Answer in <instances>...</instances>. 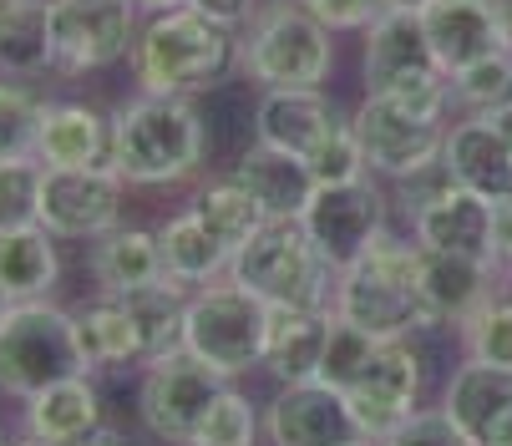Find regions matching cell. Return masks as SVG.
<instances>
[{
    "mask_svg": "<svg viewBox=\"0 0 512 446\" xmlns=\"http://www.w3.org/2000/svg\"><path fill=\"white\" fill-rule=\"evenodd\" d=\"M183 6L208 16V21H218V26H229V31H239V26L254 21V11L264 6V0H183Z\"/></svg>",
    "mask_w": 512,
    "mask_h": 446,
    "instance_id": "obj_42",
    "label": "cell"
},
{
    "mask_svg": "<svg viewBox=\"0 0 512 446\" xmlns=\"http://www.w3.org/2000/svg\"><path fill=\"white\" fill-rule=\"evenodd\" d=\"M208 158V122L193 97L137 92L112 112V168L127 188L188 183Z\"/></svg>",
    "mask_w": 512,
    "mask_h": 446,
    "instance_id": "obj_3",
    "label": "cell"
},
{
    "mask_svg": "<svg viewBox=\"0 0 512 446\" xmlns=\"http://www.w3.org/2000/svg\"><path fill=\"white\" fill-rule=\"evenodd\" d=\"M421 386H426V355H421L416 335L376 340L371 360H365V370H360V381L345 391L360 436L386 441L396 426H406L421 411Z\"/></svg>",
    "mask_w": 512,
    "mask_h": 446,
    "instance_id": "obj_10",
    "label": "cell"
},
{
    "mask_svg": "<svg viewBox=\"0 0 512 446\" xmlns=\"http://www.w3.org/2000/svg\"><path fill=\"white\" fill-rule=\"evenodd\" d=\"M16 446H46V441H31V436H26V441H16Z\"/></svg>",
    "mask_w": 512,
    "mask_h": 446,
    "instance_id": "obj_53",
    "label": "cell"
},
{
    "mask_svg": "<svg viewBox=\"0 0 512 446\" xmlns=\"http://www.w3.org/2000/svg\"><path fill=\"white\" fill-rule=\"evenodd\" d=\"M360 36H365V46H360V82H365V92H381L386 82L406 77V71L436 66L416 11H391L386 6Z\"/></svg>",
    "mask_w": 512,
    "mask_h": 446,
    "instance_id": "obj_24",
    "label": "cell"
},
{
    "mask_svg": "<svg viewBox=\"0 0 512 446\" xmlns=\"http://www.w3.org/2000/svg\"><path fill=\"white\" fill-rule=\"evenodd\" d=\"M386 6H391V11H421L426 0H386Z\"/></svg>",
    "mask_w": 512,
    "mask_h": 446,
    "instance_id": "obj_49",
    "label": "cell"
},
{
    "mask_svg": "<svg viewBox=\"0 0 512 446\" xmlns=\"http://www.w3.org/2000/svg\"><path fill=\"white\" fill-rule=\"evenodd\" d=\"M512 406V370H497V365H482V360H467L452 370V381L442 391V411L482 446L487 426Z\"/></svg>",
    "mask_w": 512,
    "mask_h": 446,
    "instance_id": "obj_27",
    "label": "cell"
},
{
    "mask_svg": "<svg viewBox=\"0 0 512 446\" xmlns=\"http://www.w3.org/2000/svg\"><path fill=\"white\" fill-rule=\"evenodd\" d=\"M26 406V436L31 441H46V446H82L87 436H97L107 421H102V396L92 386V376H66L36 396L21 401Z\"/></svg>",
    "mask_w": 512,
    "mask_h": 446,
    "instance_id": "obj_20",
    "label": "cell"
},
{
    "mask_svg": "<svg viewBox=\"0 0 512 446\" xmlns=\"http://www.w3.org/2000/svg\"><path fill=\"white\" fill-rule=\"evenodd\" d=\"M66 376H92L77 345L71 310L51 300L6 305V315H0V391L26 401Z\"/></svg>",
    "mask_w": 512,
    "mask_h": 446,
    "instance_id": "obj_6",
    "label": "cell"
},
{
    "mask_svg": "<svg viewBox=\"0 0 512 446\" xmlns=\"http://www.w3.org/2000/svg\"><path fill=\"white\" fill-rule=\"evenodd\" d=\"M492 259H497V269L512 264V198L492 203Z\"/></svg>",
    "mask_w": 512,
    "mask_h": 446,
    "instance_id": "obj_43",
    "label": "cell"
},
{
    "mask_svg": "<svg viewBox=\"0 0 512 446\" xmlns=\"http://www.w3.org/2000/svg\"><path fill=\"white\" fill-rule=\"evenodd\" d=\"M264 340H269V305L249 294L234 279H213L188 294V325H183V350L213 365L218 376H244L264 365Z\"/></svg>",
    "mask_w": 512,
    "mask_h": 446,
    "instance_id": "obj_7",
    "label": "cell"
},
{
    "mask_svg": "<svg viewBox=\"0 0 512 446\" xmlns=\"http://www.w3.org/2000/svg\"><path fill=\"white\" fill-rule=\"evenodd\" d=\"M41 163L36 158H0V234L31 229L41 213Z\"/></svg>",
    "mask_w": 512,
    "mask_h": 446,
    "instance_id": "obj_37",
    "label": "cell"
},
{
    "mask_svg": "<svg viewBox=\"0 0 512 446\" xmlns=\"http://www.w3.org/2000/svg\"><path fill=\"white\" fill-rule=\"evenodd\" d=\"M41 107L21 77H0V158H36V132H41Z\"/></svg>",
    "mask_w": 512,
    "mask_h": 446,
    "instance_id": "obj_35",
    "label": "cell"
},
{
    "mask_svg": "<svg viewBox=\"0 0 512 446\" xmlns=\"http://www.w3.org/2000/svg\"><path fill=\"white\" fill-rule=\"evenodd\" d=\"M507 102H512V97H507Z\"/></svg>",
    "mask_w": 512,
    "mask_h": 446,
    "instance_id": "obj_56",
    "label": "cell"
},
{
    "mask_svg": "<svg viewBox=\"0 0 512 446\" xmlns=\"http://www.w3.org/2000/svg\"><path fill=\"white\" fill-rule=\"evenodd\" d=\"M416 16H421V31H426L436 66H442L447 77L472 66V61H482V56H492V51H502L492 0H426Z\"/></svg>",
    "mask_w": 512,
    "mask_h": 446,
    "instance_id": "obj_18",
    "label": "cell"
},
{
    "mask_svg": "<svg viewBox=\"0 0 512 446\" xmlns=\"http://www.w3.org/2000/svg\"><path fill=\"white\" fill-rule=\"evenodd\" d=\"M188 208L203 218V229L224 244L229 254H239L259 229H264V208H259V198L229 173V178H213V183H203L193 198H188Z\"/></svg>",
    "mask_w": 512,
    "mask_h": 446,
    "instance_id": "obj_32",
    "label": "cell"
},
{
    "mask_svg": "<svg viewBox=\"0 0 512 446\" xmlns=\"http://www.w3.org/2000/svg\"><path fill=\"white\" fill-rule=\"evenodd\" d=\"M512 97V51H492L462 71H452V102L462 112H492Z\"/></svg>",
    "mask_w": 512,
    "mask_h": 446,
    "instance_id": "obj_36",
    "label": "cell"
},
{
    "mask_svg": "<svg viewBox=\"0 0 512 446\" xmlns=\"http://www.w3.org/2000/svg\"><path fill=\"white\" fill-rule=\"evenodd\" d=\"M335 310H284L269 305V340H264V370L279 386L320 381V360L330 340Z\"/></svg>",
    "mask_w": 512,
    "mask_h": 446,
    "instance_id": "obj_21",
    "label": "cell"
},
{
    "mask_svg": "<svg viewBox=\"0 0 512 446\" xmlns=\"http://www.w3.org/2000/svg\"><path fill=\"white\" fill-rule=\"evenodd\" d=\"M355 411L345 391L325 381H295L279 386L274 401L264 406V441L269 446H345L355 441Z\"/></svg>",
    "mask_w": 512,
    "mask_h": 446,
    "instance_id": "obj_14",
    "label": "cell"
},
{
    "mask_svg": "<svg viewBox=\"0 0 512 446\" xmlns=\"http://www.w3.org/2000/svg\"><path fill=\"white\" fill-rule=\"evenodd\" d=\"M122 198H127V183L117 168H46L36 223L51 239L92 244L122 223Z\"/></svg>",
    "mask_w": 512,
    "mask_h": 446,
    "instance_id": "obj_13",
    "label": "cell"
},
{
    "mask_svg": "<svg viewBox=\"0 0 512 446\" xmlns=\"http://www.w3.org/2000/svg\"><path fill=\"white\" fill-rule=\"evenodd\" d=\"M497 279H502V269L492 259L421 249V294H426V305L436 310L442 325H462L482 300H492Z\"/></svg>",
    "mask_w": 512,
    "mask_h": 446,
    "instance_id": "obj_23",
    "label": "cell"
},
{
    "mask_svg": "<svg viewBox=\"0 0 512 446\" xmlns=\"http://www.w3.org/2000/svg\"><path fill=\"white\" fill-rule=\"evenodd\" d=\"M300 6L330 31V36H345V31H365L381 11L386 0H300Z\"/></svg>",
    "mask_w": 512,
    "mask_h": 446,
    "instance_id": "obj_41",
    "label": "cell"
},
{
    "mask_svg": "<svg viewBox=\"0 0 512 446\" xmlns=\"http://www.w3.org/2000/svg\"><path fill=\"white\" fill-rule=\"evenodd\" d=\"M234 178L259 198L264 218H300L305 203H310V193H315V178H310L305 158L279 153V147H269V142H259V137L239 153Z\"/></svg>",
    "mask_w": 512,
    "mask_h": 446,
    "instance_id": "obj_25",
    "label": "cell"
},
{
    "mask_svg": "<svg viewBox=\"0 0 512 446\" xmlns=\"http://www.w3.org/2000/svg\"><path fill=\"white\" fill-rule=\"evenodd\" d=\"M158 244H163L168 279H178V284H188V289H203V284H213V279H229L234 254L203 229V218H198L193 208H183V213H173V218L163 223Z\"/></svg>",
    "mask_w": 512,
    "mask_h": 446,
    "instance_id": "obj_29",
    "label": "cell"
},
{
    "mask_svg": "<svg viewBox=\"0 0 512 446\" xmlns=\"http://www.w3.org/2000/svg\"><path fill=\"white\" fill-rule=\"evenodd\" d=\"M239 66L259 92L325 87L335 71V36L300 0H269L239 36Z\"/></svg>",
    "mask_w": 512,
    "mask_h": 446,
    "instance_id": "obj_4",
    "label": "cell"
},
{
    "mask_svg": "<svg viewBox=\"0 0 512 446\" xmlns=\"http://www.w3.org/2000/svg\"><path fill=\"white\" fill-rule=\"evenodd\" d=\"M41 168H112V117L87 102H46L36 132Z\"/></svg>",
    "mask_w": 512,
    "mask_h": 446,
    "instance_id": "obj_19",
    "label": "cell"
},
{
    "mask_svg": "<svg viewBox=\"0 0 512 446\" xmlns=\"http://www.w3.org/2000/svg\"><path fill=\"white\" fill-rule=\"evenodd\" d=\"M442 163L462 188L482 193L487 203L512 198V142L482 112H462L457 122H447Z\"/></svg>",
    "mask_w": 512,
    "mask_h": 446,
    "instance_id": "obj_17",
    "label": "cell"
},
{
    "mask_svg": "<svg viewBox=\"0 0 512 446\" xmlns=\"http://www.w3.org/2000/svg\"><path fill=\"white\" fill-rule=\"evenodd\" d=\"M6 305H11V300H6V289H0V315H6Z\"/></svg>",
    "mask_w": 512,
    "mask_h": 446,
    "instance_id": "obj_52",
    "label": "cell"
},
{
    "mask_svg": "<svg viewBox=\"0 0 512 446\" xmlns=\"http://www.w3.org/2000/svg\"><path fill=\"white\" fill-rule=\"evenodd\" d=\"M502 284H507V289H512V264H507V269H502Z\"/></svg>",
    "mask_w": 512,
    "mask_h": 446,
    "instance_id": "obj_51",
    "label": "cell"
},
{
    "mask_svg": "<svg viewBox=\"0 0 512 446\" xmlns=\"http://www.w3.org/2000/svg\"><path fill=\"white\" fill-rule=\"evenodd\" d=\"M229 386V376H218L213 365H203L198 355L178 350L163 355L153 365H142V386H137V416L158 441L168 446H188L198 421L208 416V406L218 401V391Z\"/></svg>",
    "mask_w": 512,
    "mask_h": 446,
    "instance_id": "obj_9",
    "label": "cell"
},
{
    "mask_svg": "<svg viewBox=\"0 0 512 446\" xmlns=\"http://www.w3.org/2000/svg\"><path fill=\"white\" fill-rule=\"evenodd\" d=\"M411 239L421 249H442V254H472V259H492V203L472 188H462L457 178L416 203L411 213ZM497 264V259H492Z\"/></svg>",
    "mask_w": 512,
    "mask_h": 446,
    "instance_id": "obj_16",
    "label": "cell"
},
{
    "mask_svg": "<svg viewBox=\"0 0 512 446\" xmlns=\"http://www.w3.org/2000/svg\"><path fill=\"white\" fill-rule=\"evenodd\" d=\"M482 117H487V122H492V127H497V132L512 142V102H502V107H492V112H482Z\"/></svg>",
    "mask_w": 512,
    "mask_h": 446,
    "instance_id": "obj_46",
    "label": "cell"
},
{
    "mask_svg": "<svg viewBox=\"0 0 512 446\" xmlns=\"http://www.w3.org/2000/svg\"><path fill=\"white\" fill-rule=\"evenodd\" d=\"M457 335H462V355L467 360L512 370V294H492V300H482L457 325Z\"/></svg>",
    "mask_w": 512,
    "mask_h": 446,
    "instance_id": "obj_33",
    "label": "cell"
},
{
    "mask_svg": "<svg viewBox=\"0 0 512 446\" xmlns=\"http://www.w3.org/2000/svg\"><path fill=\"white\" fill-rule=\"evenodd\" d=\"M305 234L315 239V249L325 254V264L340 274L345 264H355L386 229V193L376 178H355V183H315L305 213Z\"/></svg>",
    "mask_w": 512,
    "mask_h": 446,
    "instance_id": "obj_11",
    "label": "cell"
},
{
    "mask_svg": "<svg viewBox=\"0 0 512 446\" xmlns=\"http://www.w3.org/2000/svg\"><path fill=\"white\" fill-rule=\"evenodd\" d=\"M137 16L132 0H51V71L87 77L127 61Z\"/></svg>",
    "mask_w": 512,
    "mask_h": 446,
    "instance_id": "obj_8",
    "label": "cell"
},
{
    "mask_svg": "<svg viewBox=\"0 0 512 446\" xmlns=\"http://www.w3.org/2000/svg\"><path fill=\"white\" fill-rule=\"evenodd\" d=\"M188 294H193V289L178 284V279H163V284H148V289L122 294L127 310H132V320H137V335H142V365H153V360L183 350Z\"/></svg>",
    "mask_w": 512,
    "mask_h": 446,
    "instance_id": "obj_31",
    "label": "cell"
},
{
    "mask_svg": "<svg viewBox=\"0 0 512 446\" xmlns=\"http://www.w3.org/2000/svg\"><path fill=\"white\" fill-rule=\"evenodd\" d=\"M82 446H132V441H127L117 426H102V431H97V436H87Z\"/></svg>",
    "mask_w": 512,
    "mask_h": 446,
    "instance_id": "obj_47",
    "label": "cell"
},
{
    "mask_svg": "<svg viewBox=\"0 0 512 446\" xmlns=\"http://www.w3.org/2000/svg\"><path fill=\"white\" fill-rule=\"evenodd\" d=\"M371 350H376V335H365V330H355L335 315L330 340H325V360H320V381L335 386V391H350L360 381L365 360H371Z\"/></svg>",
    "mask_w": 512,
    "mask_h": 446,
    "instance_id": "obj_38",
    "label": "cell"
},
{
    "mask_svg": "<svg viewBox=\"0 0 512 446\" xmlns=\"http://www.w3.org/2000/svg\"><path fill=\"white\" fill-rule=\"evenodd\" d=\"M350 127L365 147L371 178H386V183H401V178L421 173L426 163H436L442 158V142H447V122H426L381 92L360 97V107L350 112Z\"/></svg>",
    "mask_w": 512,
    "mask_h": 446,
    "instance_id": "obj_12",
    "label": "cell"
},
{
    "mask_svg": "<svg viewBox=\"0 0 512 446\" xmlns=\"http://www.w3.org/2000/svg\"><path fill=\"white\" fill-rule=\"evenodd\" d=\"M330 310L376 335V340H401V335H426L436 330V310L421 294V244L416 239H396L381 234L355 264H345L335 274V300Z\"/></svg>",
    "mask_w": 512,
    "mask_h": 446,
    "instance_id": "obj_1",
    "label": "cell"
},
{
    "mask_svg": "<svg viewBox=\"0 0 512 446\" xmlns=\"http://www.w3.org/2000/svg\"><path fill=\"white\" fill-rule=\"evenodd\" d=\"M132 6H137L142 16H158V11H173V6H183V0H132Z\"/></svg>",
    "mask_w": 512,
    "mask_h": 446,
    "instance_id": "obj_48",
    "label": "cell"
},
{
    "mask_svg": "<svg viewBox=\"0 0 512 446\" xmlns=\"http://www.w3.org/2000/svg\"><path fill=\"white\" fill-rule=\"evenodd\" d=\"M345 446H381V441H371V436H355V441H345Z\"/></svg>",
    "mask_w": 512,
    "mask_h": 446,
    "instance_id": "obj_50",
    "label": "cell"
},
{
    "mask_svg": "<svg viewBox=\"0 0 512 446\" xmlns=\"http://www.w3.org/2000/svg\"><path fill=\"white\" fill-rule=\"evenodd\" d=\"M56 279H61V254H56V239L41 229V223L0 234V289H6L11 305L51 300Z\"/></svg>",
    "mask_w": 512,
    "mask_h": 446,
    "instance_id": "obj_28",
    "label": "cell"
},
{
    "mask_svg": "<svg viewBox=\"0 0 512 446\" xmlns=\"http://www.w3.org/2000/svg\"><path fill=\"white\" fill-rule=\"evenodd\" d=\"M381 446H477L442 406H421L406 426H396Z\"/></svg>",
    "mask_w": 512,
    "mask_h": 446,
    "instance_id": "obj_40",
    "label": "cell"
},
{
    "mask_svg": "<svg viewBox=\"0 0 512 446\" xmlns=\"http://www.w3.org/2000/svg\"><path fill=\"white\" fill-rule=\"evenodd\" d=\"M71 320H77V345L92 376L97 370H122V365L142 370V335L122 294H97L92 305L71 310Z\"/></svg>",
    "mask_w": 512,
    "mask_h": 446,
    "instance_id": "obj_26",
    "label": "cell"
},
{
    "mask_svg": "<svg viewBox=\"0 0 512 446\" xmlns=\"http://www.w3.org/2000/svg\"><path fill=\"white\" fill-rule=\"evenodd\" d=\"M51 71V6L46 0H0V77Z\"/></svg>",
    "mask_w": 512,
    "mask_h": 446,
    "instance_id": "obj_30",
    "label": "cell"
},
{
    "mask_svg": "<svg viewBox=\"0 0 512 446\" xmlns=\"http://www.w3.org/2000/svg\"><path fill=\"white\" fill-rule=\"evenodd\" d=\"M340 127H350V112L325 87L259 92V107H254V137L295 158H315Z\"/></svg>",
    "mask_w": 512,
    "mask_h": 446,
    "instance_id": "obj_15",
    "label": "cell"
},
{
    "mask_svg": "<svg viewBox=\"0 0 512 446\" xmlns=\"http://www.w3.org/2000/svg\"><path fill=\"white\" fill-rule=\"evenodd\" d=\"M497 6V31H502V51H512V0H492Z\"/></svg>",
    "mask_w": 512,
    "mask_h": 446,
    "instance_id": "obj_45",
    "label": "cell"
},
{
    "mask_svg": "<svg viewBox=\"0 0 512 446\" xmlns=\"http://www.w3.org/2000/svg\"><path fill=\"white\" fill-rule=\"evenodd\" d=\"M87 269H92L97 294H132V289H148V284L168 279L158 229H132V223H117L102 239H92Z\"/></svg>",
    "mask_w": 512,
    "mask_h": 446,
    "instance_id": "obj_22",
    "label": "cell"
},
{
    "mask_svg": "<svg viewBox=\"0 0 512 446\" xmlns=\"http://www.w3.org/2000/svg\"><path fill=\"white\" fill-rule=\"evenodd\" d=\"M259 436H264L259 406L239 386H224V391H218V401L208 406V416L198 421V431H193L188 446H259Z\"/></svg>",
    "mask_w": 512,
    "mask_h": 446,
    "instance_id": "obj_34",
    "label": "cell"
},
{
    "mask_svg": "<svg viewBox=\"0 0 512 446\" xmlns=\"http://www.w3.org/2000/svg\"><path fill=\"white\" fill-rule=\"evenodd\" d=\"M46 6H51V0H46Z\"/></svg>",
    "mask_w": 512,
    "mask_h": 446,
    "instance_id": "obj_55",
    "label": "cell"
},
{
    "mask_svg": "<svg viewBox=\"0 0 512 446\" xmlns=\"http://www.w3.org/2000/svg\"><path fill=\"white\" fill-rule=\"evenodd\" d=\"M127 66H132L137 92L203 97L218 82H229V71L239 66V36L188 6H173L137 26Z\"/></svg>",
    "mask_w": 512,
    "mask_h": 446,
    "instance_id": "obj_2",
    "label": "cell"
},
{
    "mask_svg": "<svg viewBox=\"0 0 512 446\" xmlns=\"http://www.w3.org/2000/svg\"><path fill=\"white\" fill-rule=\"evenodd\" d=\"M310 178L315 183H355V178H371V168H365V147L355 137V127H340L315 158H305Z\"/></svg>",
    "mask_w": 512,
    "mask_h": 446,
    "instance_id": "obj_39",
    "label": "cell"
},
{
    "mask_svg": "<svg viewBox=\"0 0 512 446\" xmlns=\"http://www.w3.org/2000/svg\"><path fill=\"white\" fill-rule=\"evenodd\" d=\"M482 446H512V406L487 426V436H482Z\"/></svg>",
    "mask_w": 512,
    "mask_h": 446,
    "instance_id": "obj_44",
    "label": "cell"
},
{
    "mask_svg": "<svg viewBox=\"0 0 512 446\" xmlns=\"http://www.w3.org/2000/svg\"><path fill=\"white\" fill-rule=\"evenodd\" d=\"M229 279L259 294L264 305L284 310H330L335 300V269L315 249L300 218H269L264 229L234 254Z\"/></svg>",
    "mask_w": 512,
    "mask_h": 446,
    "instance_id": "obj_5",
    "label": "cell"
},
{
    "mask_svg": "<svg viewBox=\"0 0 512 446\" xmlns=\"http://www.w3.org/2000/svg\"><path fill=\"white\" fill-rule=\"evenodd\" d=\"M0 446H16V441H11V436H6V431H0Z\"/></svg>",
    "mask_w": 512,
    "mask_h": 446,
    "instance_id": "obj_54",
    "label": "cell"
}]
</instances>
